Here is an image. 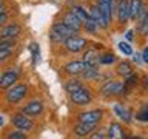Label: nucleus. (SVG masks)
<instances>
[{"mask_svg":"<svg viewBox=\"0 0 148 139\" xmlns=\"http://www.w3.org/2000/svg\"><path fill=\"white\" fill-rule=\"evenodd\" d=\"M73 34H74V31L71 30V28H68L63 22H57V23H54V25L51 26L49 39L53 40L54 43H63V42Z\"/></svg>","mask_w":148,"mask_h":139,"instance_id":"1","label":"nucleus"},{"mask_svg":"<svg viewBox=\"0 0 148 139\" xmlns=\"http://www.w3.org/2000/svg\"><path fill=\"white\" fill-rule=\"evenodd\" d=\"M28 93V87L25 83H16V85L9 87L8 91H6V100L9 104H17L20 102L22 99H25Z\"/></svg>","mask_w":148,"mask_h":139,"instance_id":"2","label":"nucleus"},{"mask_svg":"<svg viewBox=\"0 0 148 139\" xmlns=\"http://www.w3.org/2000/svg\"><path fill=\"white\" fill-rule=\"evenodd\" d=\"M127 91V85L122 82H117V81H110L103 83V87L100 88V94L103 97H108V96H116V94H123Z\"/></svg>","mask_w":148,"mask_h":139,"instance_id":"3","label":"nucleus"},{"mask_svg":"<svg viewBox=\"0 0 148 139\" xmlns=\"http://www.w3.org/2000/svg\"><path fill=\"white\" fill-rule=\"evenodd\" d=\"M63 45L69 53H80V51H83L86 48L88 42H86V39H83V37H79V36L73 34L63 42Z\"/></svg>","mask_w":148,"mask_h":139,"instance_id":"4","label":"nucleus"},{"mask_svg":"<svg viewBox=\"0 0 148 139\" xmlns=\"http://www.w3.org/2000/svg\"><path fill=\"white\" fill-rule=\"evenodd\" d=\"M71 100H73L76 105H88V104L92 100L91 91L88 90V88H85V87L79 88L77 91L71 93Z\"/></svg>","mask_w":148,"mask_h":139,"instance_id":"5","label":"nucleus"},{"mask_svg":"<svg viewBox=\"0 0 148 139\" xmlns=\"http://www.w3.org/2000/svg\"><path fill=\"white\" fill-rule=\"evenodd\" d=\"M12 125L18 130H23V131H29L32 128V120H31V116H28L25 113H20V114H14L12 116Z\"/></svg>","mask_w":148,"mask_h":139,"instance_id":"6","label":"nucleus"},{"mask_svg":"<svg viewBox=\"0 0 148 139\" xmlns=\"http://www.w3.org/2000/svg\"><path fill=\"white\" fill-rule=\"evenodd\" d=\"M22 32V26L18 23H9L0 28V39H17Z\"/></svg>","mask_w":148,"mask_h":139,"instance_id":"7","label":"nucleus"},{"mask_svg":"<svg viewBox=\"0 0 148 139\" xmlns=\"http://www.w3.org/2000/svg\"><path fill=\"white\" fill-rule=\"evenodd\" d=\"M103 111L102 110H90V111H83L79 114V122H85V124H99Z\"/></svg>","mask_w":148,"mask_h":139,"instance_id":"8","label":"nucleus"},{"mask_svg":"<svg viewBox=\"0 0 148 139\" xmlns=\"http://www.w3.org/2000/svg\"><path fill=\"white\" fill-rule=\"evenodd\" d=\"M63 23H65L68 28H71V30L74 31V34H77V32L82 30V26H83V22H82L73 11H69V12H66V14L63 16Z\"/></svg>","mask_w":148,"mask_h":139,"instance_id":"9","label":"nucleus"},{"mask_svg":"<svg viewBox=\"0 0 148 139\" xmlns=\"http://www.w3.org/2000/svg\"><path fill=\"white\" fill-rule=\"evenodd\" d=\"M17 79H18V71L17 70H8L5 74H2V79H0V88L8 90L9 87H12L14 83H17Z\"/></svg>","mask_w":148,"mask_h":139,"instance_id":"10","label":"nucleus"},{"mask_svg":"<svg viewBox=\"0 0 148 139\" xmlns=\"http://www.w3.org/2000/svg\"><path fill=\"white\" fill-rule=\"evenodd\" d=\"M85 68H86V63L83 62V60H73V62H68L63 67L65 73L71 74V76H79V74H82L85 71Z\"/></svg>","mask_w":148,"mask_h":139,"instance_id":"11","label":"nucleus"},{"mask_svg":"<svg viewBox=\"0 0 148 139\" xmlns=\"http://www.w3.org/2000/svg\"><path fill=\"white\" fill-rule=\"evenodd\" d=\"M116 11H117V20H119V23L125 25V23L130 20V2H128V0H120Z\"/></svg>","mask_w":148,"mask_h":139,"instance_id":"12","label":"nucleus"},{"mask_svg":"<svg viewBox=\"0 0 148 139\" xmlns=\"http://www.w3.org/2000/svg\"><path fill=\"white\" fill-rule=\"evenodd\" d=\"M102 14V20H103V30H106L111 25V19H113V3H100L97 5Z\"/></svg>","mask_w":148,"mask_h":139,"instance_id":"13","label":"nucleus"},{"mask_svg":"<svg viewBox=\"0 0 148 139\" xmlns=\"http://www.w3.org/2000/svg\"><path fill=\"white\" fill-rule=\"evenodd\" d=\"M42 111H43V104H42L40 100H31L29 104H26L25 107H23L22 113H25L28 116H31V118H34V116L42 114Z\"/></svg>","mask_w":148,"mask_h":139,"instance_id":"14","label":"nucleus"},{"mask_svg":"<svg viewBox=\"0 0 148 139\" xmlns=\"http://www.w3.org/2000/svg\"><path fill=\"white\" fill-rule=\"evenodd\" d=\"M82 59H83V62L86 63V67H97V65L100 63V56H99L96 48L86 50Z\"/></svg>","mask_w":148,"mask_h":139,"instance_id":"15","label":"nucleus"},{"mask_svg":"<svg viewBox=\"0 0 148 139\" xmlns=\"http://www.w3.org/2000/svg\"><path fill=\"white\" fill-rule=\"evenodd\" d=\"M97 124H85V122H79L76 127H74V133L79 138H86L96 130Z\"/></svg>","mask_w":148,"mask_h":139,"instance_id":"16","label":"nucleus"},{"mask_svg":"<svg viewBox=\"0 0 148 139\" xmlns=\"http://www.w3.org/2000/svg\"><path fill=\"white\" fill-rule=\"evenodd\" d=\"M108 138L111 139H123L125 138V131H123V128L120 127L119 124H111L110 127H108Z\"/></svg>","mask_w":148,"mask_h":139,"instance_id":"17","label":"nucleus"},{"mask_svg":"<svg viewBox=\"0 0 148 139\" xmlns=\"http://www.w3.org/2000/svg\"><path fill=\"white\" fill-rule=\"evenodd\" d=\"M113 110H114V113L119 116L122 120H125V122H131V119H133V116H131V113H130V110L128 108H125V107H122V105H119V104H116L114 107H113Z\"/></svg>","mask_w":148,"mask_h":139,"instance_id":"18","label":"nucleus"},{"mask_svg":"<svg viewBox=\"0 0 148 139\" xmlns=\"http://www.w3.org/2000/svg\"><path fill=\"white\" fill-rule=\"evenodd\" d=\"M116 71H117L119 76H122V77H128V76H131V74H133V67H131V63H130V62L123 60V62H120V63L117 65Z\"/></svg>","mask_w":148,"mask_h":139,"instance_id":"19","label":"nucleus"},{"mask_svg":"<svg viewBox=\"0 0 148 139\" xmlns=\"http://www.w3.org/2000/svg\"><path fill=\"white\" fill-rule=\"evenodd\" d=\"M142 0H130V19L131 20H136L137 14L142 8Z\"/></svg>","mask_w":148,"mask_h":139,"instance_id":"20","label":"nucleus"},{"mask_svg":"<svg viewBox=\"0 0 148 139\" xmlns=\"http://www.w3.org/2000/svg\"><path fill=\"white\" fill-rule=\"evenodd\" d=\"M90 16H91V19L94 20L97 25H99V28H103V20H102V14H100V9H99V6H91L90 8Z\"/></svg>","mask_w":148,"mask_h":139,"instance_id":"21","label":"nucleus"},{"mask_svg":"<svg viewBox=\"0 0 148 139\" xmlns=\"http://www.w3.org/2000/svg\"><path fill=\"white\" fill-rule=\"evenodd\" d=\"M71 11H73L74 14H76V16H77L79 19H80L82 22H86L88 19L91 17V16H90V12H88L83 6H73V8H71Z\"/></svg>","mask_w":148,"mask_h":139,"instance_id":"22","label":"nucleus"},{"mask_svg":"<svg viewBox=\"0 0 148 139\" xmlns=\"http://www.w3.org/2000/svg\"><path fill=\"white\" fill-rule=\"evenodd\" d=\"M82 87H83L82 82L77 81V79H74V81H68L66 83H65V90H66L69 94H71V93H74V91H77L79 88H82Z\"/></svg>","mask_w":148,"mask_h":139,"instance_id":"23","label":"nucleus"},{"mask_svg":"<svg viewBox=\"0 0 148 139\" xmlns=\"http://www.w3.org/2000/svg\"><path fill=\"white\" fill-rule=\"evenodd\" d=\"M80 76L83 79H96L99 76V70H97V67H86L85 71H83Z\"/></svg>","mask_w":148,"mask_h":139,"instance_id":"24","label":"nucleus"},{"mask_svg":"<svg viewBox=\"0 0 148 139\" xmlns=\"http://www.w3.org/2000/svg\"><path fill=\"white\" fill-rule=\"evenodd\" d=\"M29 51H31V56H32V65H37L40 59V48H39V43H31L29 45Z\"/></svg>","mask_w":148,"mask_h":139,"instance_id":"25","label":"nucleus"},{"mask_svg":"<svg viewBox=\"0 0 148 139\" xmlns=\"http://www.w3.org/2000/svg\"><path fill=\"white\" fill-rule=\"evenodd\" d=\"M83 28L86 30V32H90V34H94V32L97 31V28H99V25H97V23L90 17L86 22H83Z\"/></svg>","mask_w":148,"mask_h":139,"instance_id":"26","label":"nucleus"},{"mask_svg":"<svg viewBox=\"0 0 148 139\" xmlns=\"http://www.w3.org/2000/svg\"><path fill=\"white\" fill-rule=\"evenodd\" d=\"M119 50L123 56H133V46L128 43V42H119Z\"/></svg>","mask_w":148,"mask_h":139,"instance_id":"27","label":"nucleus"},{"mask_svg":"<svg viewBox=\"0 0 148 139\" xmlns=\"http://www.w3.org/2000/svg\"><path fill=\"white\" fill-rule=\"evenodd\" d=\"M12 51H14V46H0V62L6 60L12 54Z\"/></svg>","mask_w":148,"mask_h":139,"instance_id":"28","label":"nucleus"},{"mask_svg":"<svg viewBox=\"0 0 148 139\" xmlns=\"http://www.w3.org/2000/svg\"><path fill=\"white\" fill-rule=\"evenodd\" d=\"M116 62V56L114 54H103V56H100V63L102 65H111V63H114Z\"/></svg>","mask_w":148,"mask_h":139,"instance_id":"29","label":"nucleus"},{"mask_svg":"<svg viewBox=\"0 0 148 139\" xmlns=\"http://www.w3.org/2000/svg\"><path fill=\"white\" fill-rule=\"evenodd\" d=\"M136 118H137L139 120H140V122H148V104H147L145 107H143V108H142L140 111H139Z\"/></svg>","mask_w":148,"mask_h":139,"instance_id":"30","label":"nucleus"},{"mask_svg":"<svg viewBox=\"0 0 148 139\" xmlns=\"http://www.w3.org/2000/svg\"><path fill=\"white\" fill-rule=\"evenodd\" d=\"M26 131H23V130H16V131H11L8 134V139H25L26 138Z\"/></svg>","mask_w":148,"mask_h":139,"instance_id":"31","label":"nucleus"},{"mask_svg":"<svg viewBox=\"0 0 148 139\" xmlns=\"http://www.w3.org/2000/svg\"><path fill=\"white\" fill-rule=\"evenodd\" d=\"M147 17H148V6L142 5V8H140V11H139V14H137V19H136V20H137L139 23H142Z\"/></svg>","mask_w":148,"mask_h":139,"instance_id":"32","label":"nucleus"},{"mask_svg":"<svg viewBox=\"0 0 148 139\" xmlns=\"http://www.w3.org/2000/svg\"><path fill=\"white\" fill-rule=\"evenodd\" d=\"M8 22V12L6 11H0V25H5Z\"/></svg>","mask_w":148,"mask_h":139,"instance_id":"33","label":"nucleus"},{"mask_svg":"<svg viewBox=\"0 0 148 139\" xmlns=\"http://www.w3.org/2000/svg\"><path fill=\"white\" fill-rule=\"evenodd\" d=\"M90 136H91L92 139H103V138L108 136V134H105V131H97V133H94V134H90Z\"/></svg>","mask_w":148,"mask_h":139,"instance_id":"34","label":"nucleus"},{"mask_svg":"<svg viewBox=\"0 0 148 139\" xmlns=\"http://www.w3.org/2000/svg\"><path fill=\"white\" fill-rule=\"evenodd\" d=\"M142 62L148 65V45H147L145 48H143V51H142Z\"/></svg>","mask_w":148,"mask_h":139,"instance_id":"35","label":"nucleus"},{"mask_svg":"<svg viewBox=\"0 0 148 139\" xmlns=\"http://www.w3.org/2000/svg\"><path fill=\"white\" fill-rule=\"evenodd\" d=\"M133 60H134V62H136L137 65H140V63H143L142 62V54H133Z\"/></svg>","mask_w":148,"mask_h":139,"instance_id":"36","label":"nucleus"},{"mask_svg":"<svg viewBox=\"0 0 148 139\" xmlns=\"http://www.w3.org/2000/svg\"><path fill=\"white\" fill-rule=\"evenodd\" d=\"M133 34H134V31H133V30H128V31H127L125 37H127V40H128V42H131V40L134 39V36H133Z\"/></svg>","mask_w":148,"mask_h":139,"instance_id":"37","label":"nucleus"},{"mask_svg":"<svg viewBox=\"0 0 148 139\" xmlns=\"http://www.w3.org/2000/svg\"><path fill=\"white\" fill-rule=\"evenodd\" d=\"M100 3H113V0H97V5Z\"/></svg>","mask_w":148,"mask_h":139,"instance_id":"38","label":"nucleus"},{"mask_svg":"<svg viewBox=\"0 0 148 139\" xmlns=\"http://www.w3.org/2000/svg\"><path fill=\"white\" fill-rule=\"evenodd\" d=\"M0 11H6V8H5V2H3V0H0Z\"/></svg>","mask_w":148,"mask_h":139,"instance_id":"39","label":"nucleus"},{"mask_svg":"<svg viewBox=\"0 0 148 139\" xmlns=\"http://www.w3.org/2000/svg\"><path fill=\"white\" fill-rule=\"evenodd\" d=\"M143 85L145 88H148V76H143Z\"/></svg>","mask_w":148,"mask_h":139,"instance_id":"40","label":"nucleus"},{"mask_svg":"<svg viewBox=\"0 0 148 139\" xmlns=\"http://www.w3.org/2000/svg\"><path fill=\"white\" fill-rule=\"evenodd\" d=\"M3 124H5V119H3V116H0V127H2Z\"/></svg>","mask_w":148,"mask_h":139,"instance_id":"41","label":"nucleus"},{"mask_svg":"<svg viewBox=\"0 0 148 139\" xmlns=\"http://www.w3.org/2000/svg\"><path fill=\"white\" fill-rule=\"evenodd\" d=\"M0 79H2V74H0Z\"/></svg>","mask_w":148,"mask_h":139,"instance_id":"42","label":"nucleus"}]
</instances>
